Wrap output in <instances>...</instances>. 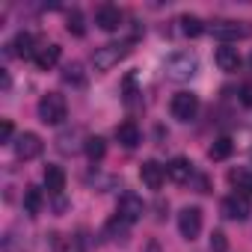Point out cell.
Instances as JSON below:
<instances>
[{
	"mask_svg": "<svg viewBox=\"0 0 252 252\" xmlns=\"http://www.w3.org/2000/svg\"><path fill=\"white\" fill-rule=\"evenodd\" d=\"M54 252H83V243H80V237H54Z\"/></svg>",
	"mask_w": 252,
	"mask_h": 252,
	"instance_id": "obj_26",
	"label": "cell"
},
{
	"mask_svg": "<svg viewBox=\"0 0 252 252\" xmlns=\"http://www.w3.org/2000/svg\"><path fill=\"white\" fill-rule=\"evenodd\" d=\"M163 71H166V77H169V80L184 83V80L196 77V71H199V60H196V54H190V51H178V54L166 57Z\"/></svg>",
	"mask_w": 252,
	"mask_h": 252,
	"instance_id": "obj_1",
	"label": "cell"
},
{
	"mask_svg": "<svg viewBox=\"0 0 252 252\" xmlns=\"http://www.w3.org/2000/svg\"><path fill=\"white\" fill-rule=\"evenodd\" d=\"M211 249H214V252H225V249H228V240H225L222 231H214V234H211Z\"/></svg>",
	"mask_w": 252,
	"mask_h": 252,
	"instance_id": "obj_28",
	"label": "cell"
},
{
	"mask_svg": "<svg viewBox=\"0 0 252 252\" xmlns=\"http://www.w3.org/2000/svg\"><path fill=\"white\" fill-rule=\"evenodd\" d=\"M95 24L104 30V33H116L122 27V12L116 6H98L95 12Z\"/></svg>",
	"mask_w": 252,
	"mask_h": 252,
	"instance_id": "obj_12",
	"label": "cell"
},
{
	"mask_svg": "<svg viewBox=\"0 0 252 252\" xmlns=\"http://www.w3.org/2000/svg\"><path fill=\"white\" fill-rule=\"evenodd\" d=\"M12 48H15V57H21V60H36V51H39L33 33H18Z\"/></svg>",
	"mask_w": 252,
	"mask_h": 252,
	"instance_id": "obj_17",
	"label": "cell"
},
{
	"mask_svg": "<svg viewBox=\"0 0 252 252\" xmlns=\"http://www.w3.org/2000/svg\"><path fill=\"white\" fill-rule=\"evenodd\" d=\"M214 63L220 65V71H237L240 68V54L234 51V48H228V45H222V48H217V54H214Z\"/></svg>",
	"mask_w": 252,
	"mask_h": 252,
	"instance_id": "obj_15",
	"label": "cell"
},
{
	"mask_svg": "<svg viewBox=\"0 0 252 252\" xmlns=\"http://www.w3.org/2000/svg\"><path fill=\"white\" fill-rule=\"evenodd\" d=\"M231 149H234V143H231L228 137H220V140H214V146L208 149V158H211V160H225V158L231 155Z\"/></svg>",
	"mask_w": 252,
	"mask_h": 252,
	"instance_id": "obj_24",
	"label": "cell"
},
{
	"mask_svg": "<svg viewBox=\"0 0 252 252\" xmlns=\"http://www.w3.org/2000/svg\"><path fill=\"white\" fill-rule=\"evenodd\" d=\"M166 175L175 181V184H187L193 178V163L187 158H172L169 166H166Z\"/></svg>",
	"mask_w": 252,
	"mask_h": 252,
	"instance_id": "obj_13",
	"label": "cell"
},
{
	"mask_svg": "<svg viewBox=\"0 0 252 252\" xmlns=\"http://www.w3.org/2000/svg\"><path fill=\"white\" fill-rule=\"evenodd\" d=\"M178 231L184 240H196L202 231V211L199 208H184L178 214Z\"/></svg>",
	"mask_w": 252,
	"mask_h": 252,
	"instance_id": "obj_9",
	"label": "cell"
},
{
	"mask_svg": "<svg viewBox=\"0 0 252 252\" xmlns=\"http://www.w3.org/2000/svg\"><path fill=\"white\" fill-rule=\"evenodd\" d=\"M128 228H131V222H125L119 214L107 220V234H110L113 240H125V237H128Z\"/></svg>",
	"mask_w": 252,
	"mask_h": 252,
	"instance_id": "obj_25",
	"label": "cell"
},
{
	"mask_svg": "<svg viewBox=\"0 0 252 252\" xmlns=\"http://www.w3.org/2000/svg\"><path fill=\"white\" fill-rule=\"evenodd\" d=\"M128 45H101V48H95V54H92V65H95V71H110V68H116L125 57H128Z\"/></svg>",
	"mask_w": 252,
	"mask_h": 252,
	"instance_id": "obj_4",
	"label": "cell"
},
{
	"mask_svg": "<svg viewBox=\"0 0 252 252\" xmlns=\"http://www.w3.org/2000/svg\"><path fill=\"white\" fill-rule=\"evenodd\" d=\"M45 187H48V193L60 196L65 190V172L60 166H45Z\"/></svg>",
	"mask_w": 252,
	"mask_h": 252,
	"instance_id": "obj_18",
	"label": "cell"
},
{
	"mask_svg": "<svg viewBox=\"0 0 252 252\" xmlns=\"http://www.w3.org/2000/svg\"><path fill=\"white\" fill-rule=\"evenodd\" d=\"M249 65H252V54H249Z\"/></svg>",
	"mask_w": 252,
	"mask_h": 252,
	"instance_id": "obj_32",
	"label": "cell"
},
{
	"mask_svg": "<svg viewBox=\"0 0 252 252\" xmlns=\"http://www.w3.org/2000/svg\"><path fill=\"white\" fill-rule=\"evenodd\" d=\"M169 107H172V116L178 122H190L199 113V95L196 92H178V95H172V104Z\"/></svg>",
	"mask_w": 252,
	"mask_h": 252,
	"instance_id": "obj_6",
	"label": "cell"
},
{
	"mask_svg": "<svg viewBox=\"0 0 252 252\" xmlns=\"http://www.w3.org/2000/svg\"><path fill=\"white\" fill-rule=\"evenodd\" d=\"M208 33L217 39V42H222V45H228V42H237V39H246L249 33H252V27L249 24H243V21H231V18H220V21H214L211 27H208Z\"/></svg>",
	"mask_w": 252,
	"mask_h": 252,
	"instance_id": "obj_2",
	"label": "cell"
},
{
	"mask_svg": "<svg viewBox=\"0 0 252 252\" xmlns=\"http://www.w3.org/2000/svg\"><path fill=\"white\" fill-rule=\"evenodd\" d=\"M237 95H240V104L252 107V83H243V86L237 89Z\"/></svg>",
	"mask_w": 252,
	"mask_h": 252,
	"instance_id": "obj_29",
	"label": "cell"
},
{
	"mask_svg": "<svg viewBox=\"0 0 252 252\" xmlns=\"http://www.w3.org/2000/svg\"><path fill=\"white\" fill-rule=\"evenodd\" d=\"M63 80L71 83V86H86V74H83V65L80 63H68L63 68Z\"/></svg>",
	"mask_w": 252,
	"mask_h": 252,
	"instance_id": "obj_23",
	"label": "cell"
},
{
	"mask_svg": "<svg viewBox=\"0 0 252 252\" xmlns=\"http://www.w3.org/2000/svg\"><path fill=\"white\" fill-rule=\"evenodd\" d=\"M178 24H181V33H184L187 39H199V36L208 30V27L202 24V18H196V15H181Z\"/></svg>",
	"mask_w": 252,
	"mask_h": 252,
	"instance_id": "obj_20",
	"label": "cell"
},
{
	"mask_svg": "<svg viewBox=\"0 0 252 252\" xmlns=\"http://www.w3.org/2000/svg\"><path fill=\"white\" fill-rule=\"evenodd\" d=\"M116 143L125 146V149L140 146V128H137V122H122V125H116Z\"/></svg>",
	"mask_w": 252,
	"mask_h": 252,
	"instance_id": "obj_14",
	"label": "cell"
},
{
	"mask_svg": "<svg viewBox=\"0 0 252 252\" xmlns=\"http://www.w3.org/2000/svg\"><path fill=\"white\" fill-rule=\"evenodd\" d=\"M65 116H68V104H65V98L60 92L42 95V101H39V119L45 125H60Z\"/></svg>",
	"mask_w": 252,
	"mask_h": 252,
	"instance_id": "obj_3",
	"label": "cell"
},
{
	"mask_svg": "<svg viewBox=\"0 0 252 252\" xmlns=\"http://www.w3.org/2000/svg\"><path fill=\"white\" fill-rule=\"evenodd\" d=\"M42 205H45L42 190H39V187H27V190H24V211H27L30 217H36V214L42 211Z\"/></svg>",
	"mask_w": 252,
	"mask_h": 252,
	"instance_id": "obj_21",
	"label": "cell"
},
{
	"mask_svg": "<svg viewBox=\"0 0 252 252\" xmlns=\"http://www.w3.org/2000/svg\"><path fill=\"white\" fill-rule=\"evenodd\" d=\"M86 158L92 160V163H98V160H104V155H107V143L101 140V137H86Z\"/></svg>",
	"mask_w": 252,
	"mask_h": 252,
	"instance_id": "obj_22",
	"label": "cell"
},
{
	"mask_svg": "<svg viewBox=\"0 0 252 252\" xmlns=\"http://www.w3.org/2000/svg\"><path fill=\"white\" fill-rule=\"evenodd\" d=\"M249 214H252L249 196H243V193H231V196L222 199V217H228V220H234V222H246Z\"/></svg>",
	"mask_w": 252,
	"mask_h": 252,
	"instance_id": "obj_7",
	"label": "cell"
},
{
	"mask_svg": "<svg viewBox=\"0 0 252 252\" xmlns=\"http://www.w3.org/2000/svg\"><path fill=\"white\" fill-rule=\"evenodd\" d=\"M228 181H231V187H234L237 193L252 196V172H249V169H231V172H228Z\"/></svg>",
	"mask_w": 252,
	"mask_h": 252,
	"instance_id": "obj_19",
	"label": "cell"
},
{
	"mask_svg": "<svg viewBox=\"0 0 252 252\" xmlns=\"http://www.w3.org/2000/svg\"><path fill=\"white\" fill-rule=\"evenodd\" d=\"M12 146H15V158H18V160H36V158L42 155V149H45L42 137L33 134V131H24Z\"/></svg>",
	"mask_w": 252,
	"mask_h": 252,
	"instance_id": "obj_8",
	"label": "cell"
},
{
	"mask_svg": "<svg viewBox=\"0 0 252 252\" xmlns=\"http://www.w3.org/2000/svg\"><path fill=\"white\" fill-rule=\"evenodd\" d=\"M143 252H160V243H158V240H149V243H146V249H143Z\"/></svg>",
	"mask_w": 252,
	"mask_h": 252,
	"instance_id": "obj_31",
	"label": "cell"
},
{
	"mask_svg": "<svg viewBox=\"0 0 252 252\" xmlns=\"http://www.w3.org/2000/svg\"><path fill=\"white\" fill-rule=\"evenodd\" d=\"M80 149H86V140H83V131L80 128H68V131H63L57 137V152L60 155H74Z\"/></svg>",
	"mask_w": 252,
	"mask_h": 252,
	"instance_id": "obj_10",
	"label": "cell"
},
{
	"mask_svg": "<svg viewBox=\"0 0 252 252\" xmlns=\"http://www.w3.org/2000/svg\"><path fill=\"white\" fill-rule=\"evenodd\" d=\"M116 214L125 220V222H137V220H143V214H146V202L137 196V193H122L119 196V205H116Z\"/></svg>",
	"mask_w": 252,
	"mask_h": 252,
	"instance_id": "obj_5",
	"label": "cell"
},
{
	"mask_svg": "<svg viewBox=\"0 0 252 252\" xmlns=\"http://www.w3.org/2000/svg\"><path fill=\"white\" fill-rule=\"evenodd\" d=\"M68 33H71V36H83V33H86L83 15H80L77 9H71V12H68Z\"/></svg>",
	"mask_w": 252,
	"mask_h": 252,
	"instance_id": "obj_27",
	"label": "cell"
},
{
	"mask_svg": "<svg viewBox=\"0 0 252 252\" xmlns=\"http://www.w3.org/2000/svg\"><path fill=\"white\" fill-rule=\"evenodd\" d=\"M42 71H48V68H54L57 63H60V45H39V51H36V60H33Z\"/></svg>",
	"mask_w": 252,
	"mask_h": 252,
	"instance_id": "obj_16",
	"label": "cell"
},
{
	"mask_svg": "<svg viewBox=\"0 0 252 252\" xmlns=\"http://www.w3.org/2000/svg\"><path fill=\"white\" fill-rule=\"evenodd\" d=\"M12 140V122L3 119V125H0V143H9Z\"/></svg>",
	"mask_w": 252,
	"mask_h": 252,
	"instance_id": "obj_30",
	"label": "cell"
},
{
	"mask_svg": "<svg viewBox=\"0 0 252 252\" xmlns=\"http://www.w3.org/2000/svg\"><path fill=\"white\" fill-rule=\"evenodd\" d=\"M140 178H143V184H146L149 190H160L163 181H166V166H160V163H155V160H146V163L140 166Z\"/></svg>",
	"mask_w": 252,
	"mask_h": 252,
	"instance_id": "obj_11",
	"label": "cell"
}]
</instances>
